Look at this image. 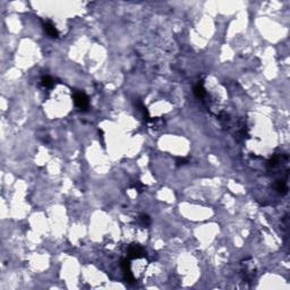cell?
I'll list each match as a JSON object with an SVG mask.
<instances>
[{"mask_svg":"<svg viewBox=\"0 0 290 290\" xmlns=\"http://www.w3.org/2000/svg\"><path fill=\"white\" fill-rule=\"evenodd\" d=\"M43 28H44L46 33L49 35L50 38H53V39L59 38V32H58L56 26H55L51 22H46V23L43 24Z\"/></svg>","mask_w":290,"mask_h":290,"instance_id":"3957f363","label":"cell"},{"mask_svg":"<svg viewBox=\"0 0 290 290\" xmlns=\"http://www.w3.org/2000/svg\"><path fill=\"white\" fill-rule=\"evenodd\" d=\"M140 220L141 222L144 224V226H149L151 223V218L147 215V214H141L140 215Z\"/></svg>","mask_w":290,"mask_h":290,"instance_id":"ba28073f","label":"cell"},{"mask_svg":"<svg viewBox=\"0 0 290 290\" xmlns=\"http://www.w3.org/2000/svg\"><path fill=\"white\" fill-rule=\"evenodd\" d=\"M136 107L138 108V110H140V111L142 112V113H143L144 118L149 119V111H147L146 107H145V105H144L141 101H137V102H136Z\"/></svg>","mask_w":290,"mask_h":290,"instance_id":"52a82bcc","label":"cell"},{"mask_svg":"<svg viewBox=\"0 0 290 290\" xmlns=\"http://www.w3.org/2000/svg\"><path fill=\"white\" fill-rule=\"evenodd\" d=\"M128 256H129L130 259H141V257L145 256V252H144L143 248L140 247V246L132 245L129 249H128Z\"/></svg>","mask_w":290,"mask_h":290,"instance_id":"7a4b0ae2","label":"cell"},{"mask_svg":"<svg viewBox=\"0 0 290 290\" xmlns=\"http://www.w3.org/2000/svg\"><path fill=\"white\" fill-rule=\"evenodd\" d=\"M133 187H134V188H135V189H136V190H138V192H140V193H141V192H143V190H144V188H145V186H144L143 184H141L140 182H134Z\"/></svg>","mask_w":290,"mask_h":290,"instance_id":"9c48e42d","label":"cell"},{"mask_svg":"<svg viewBox=\"0 0 290 290\" xmlns=\"http://www.w3.org/2000/svg\"><path fill=\"white\" fill-rule=\"evenodd\" d=\"M194 94L196 95V98H198V99H203L204 96H205L206 92H205V88H204V86H203L202 83H198V84L194 88Z\"/></svg>","mask_w":290,"mask_h":290,"instance_id":"277c9868","label":"cell"},{"mask_svg":"<svg viewBox=\"0 0 290 290\" xmlns=\"http://www.w3.org/2000/svg\"><path fill=\"white\" fill-rule=\"evenodd\" d=\"M41 83H42L43 86H44V88H52V86H53V80L50 76L42 77Z\"/></svg>","mask_w":290,"mask_h":290,"instance_id":"8992f818","label":"cell"},{"mask_svg":"<svg viewBox=\"0 0 290 290\" xmlns=\"http://www.w3.org/2000/svg\"><path fill=\"white\" fill-rule=\"evenodd\" d=\"M276 190L281 194V195H284L288 192V187H287V184L284 180H278L276 182Z\"/></svg>","mask_w":290,"mask_h":290,"instance_id":"5b68a950","label":"cell"},{"mask_svg":"<svg viewBox=\"0 0 290 290\" xmlns=\"http://www.w3.org/2000/svg\"><path fill=\"white\" fill-rule=\"evenodd\" d=\"M73 98H74V102H75V105H76L77 108L80 109V110H83V111H86V110H88L90 103H88V95L85 94L84 92H80V91L75 92Z\"/></svg>","mask_w":290,"mask_h":290,"instance_id":"6da1fadb","label":"cell"},{"mask_svg":"<svg viewBox=\"0 0 290 290\" xmlns=\"http://www.w3.org/2000/svg\"><path fill=\"white\" fill-rule=\"evenodd\" d=\"M278 162H279V157H276V155H274V157L269 161V165L270 167H276V164H278Z\"/></svg>","mask_w":290,"mask_h":290,"instance_id":"30bf717a","label":"cell"},{"mask_svg":"<svg viewBox=\"0 0 290 290\" xmlns=\"http://www.w3.org/2000/svg\"><path fill=\"white\" fill-rule=\"evenodd\" d=\"M188 162L187 161V159H185V157H178L177 159V161H176V163H177V165L178 167H180V165H184V164H186Z\"/></svg>","mask_w":290,"mask_h":290,"instance_id":"8fae6325","label":"cell"}]
</instances>
